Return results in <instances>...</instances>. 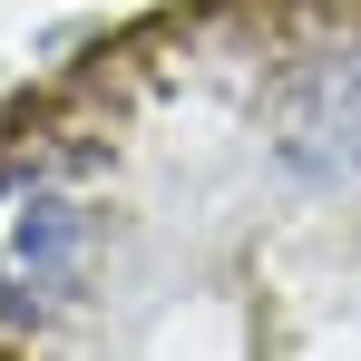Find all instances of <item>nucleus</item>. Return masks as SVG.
<instances>
[{
  "mask_svg": "<svg viewBox=\"0 0 361 361\" xmlns=\"http://www.w3.org/2000/svg\"><path fill=\"white\" fill-rule=\"evenodd\" d=\"M88 274V205L59 176H0V302L49 312Z\"/></svg>",
  "mask_w": 361,
  "mask_h": 361,
  "instance_id": "f257e3e1",
  "label": "nucleus"
}]
</instances>
